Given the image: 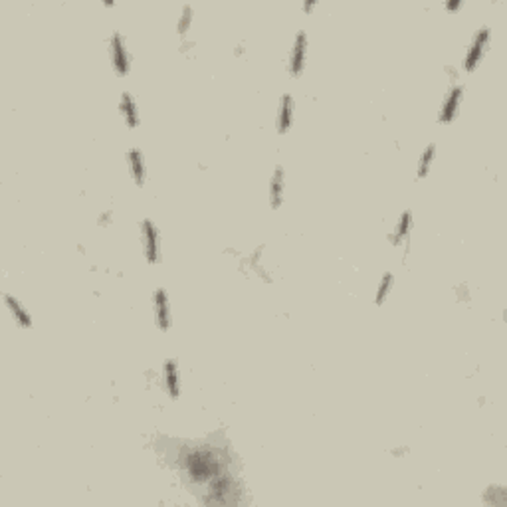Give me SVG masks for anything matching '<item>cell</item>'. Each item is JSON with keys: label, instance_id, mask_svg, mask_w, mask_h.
I'll return each instance as SVG.
<instances>
[{"label": "cell", "instance_id": "cell-1", "mask_svg": "<svg viewBox=\"0 0 507 507\" xmlns=\"http://www.w3.org/2000/svg\"><path fill=\"white\" fill-rule=\"evenodd\" d=\"M490 40H492V30L488 28V26H481V28L474 34L472 42H470V46H468V50H465L464 64H462L464 71L470 73V71H474L476 68H478L479 62L483 60L486 52H488Z\"/></svg>", "mask_w": 507, "mask_h": 507}, {"label": "cell", "instance_id": "cell-2", "mask_svg": "<svg viewBox=\"0 0 507 507\" xmlns=\"http://www.w3.org/2000/svg\"><path fill=\"white\" fill-rule=\"evenodd\" d=\"M141 230V246H143V256L147 260V264L155 266L161 262V232L155 226L153 220L145 218L139 226Z\"/></svg>", "mask_w": 507, "mask_h": 507}, {"label": "cell", "instance_id": "cell-3", "mask_svg": "<svg viewBox=\"0 0 507 507\" xmlns=\"http://www.w3.org/2000/svg\"><path fill=\"white\" fill-rule=\"evenodd\" d=\"M109 60H112L113 71L119 78H127L131 71V54L127 50V42L121 32H113L109 38Z\"/></svg>", "mask_w": 507, "mask_h": 507}, {"label": "cell", "instance_id": "cell-4", "mask_svg": "<svg viewBox=\"0 0 507 507\" xmlns=\"http://www.w3.org/2000/svg\"><path fill=\"white\" fill-rule=\"evenodd\" d=\"M186 468H188V474L190 478H195L197 481H206V479L216 478V472H218V464L216 460H212L211 454H206L204 450L193 452L186 460Z\"/></svg>", "mask_w": 507, "mask_h": 507}, {"label": "cell", "instance_id": "cell-5", "mask_svg": "<svg viewBox=\"0 0 507 507\" xmlns=\"http://www.w3.org/2000/svg\"><path fill=\"white\" fill-rule=\"evenodd\" d=\"M308 34L303 30H299L292 42V50H290V62H287V70L292 78H299L303 70H305V64H308Z\"/></svg>", "mask_w": 507, "mask_h": 507}, {"label": "cell", "instance_id": "cell-6", "mask_svg": "<svg viewBox=\"0 0 507 507\" xmlns=\"http://www.w3.org/2000/svg\"><path fill=\"white\" fill-rule=\"evenodd\" d=\"M462 99H464V85L454 84L448 89V94L444 96V101L440 105V112H438V121L440 123H452L458 112H460V105H462Z\"/></svg>", "mask_w": 507, "mask_h": 507}, {"label": "cell", "instance_id": "cell-7", "mask_svg": "<svg viewBox=\"0 0 507 507\" xmlns=\"http://www.w3.org/2000/svg\"><path fill=\"white\" fill-rule=\"evenodd\" d=\"M153 317H155V325L161 331H169L170 325H172V311H170L169 294L163 287L153 292Z\"/></svg>", "mask_w": 507, "mask_h": 507}, {"label": "cell", "instance_id": "cell-8", "mask_svg": "<svg viewBox=\"0 0 507 507\" xmlns=\"http://www.w3.org/2000/svg\"><path fill=\"white\" fill-rule=\"evenodd\" d=\"M294 119H296V101L292 98V94H283L278 103V115H276L278 133L280 135L287 133L294 125Z\"/></svg>", "mask_w": 507, "mask_h": 507}, {"label": "cell", "instance_id": "cell-9", "mask_svg": "<svg viewBox=\"0 0 507 507\" xmlns=\"http://www.w3.org/2000/svg\"><path fill=\"white\" fill-rule=\"evenodd\" d=\"M163 382H165V391L167 395L177 400L181 396V371H179V363L177 359H167L163 365Z\"/></svg>", "mask_w": 507, "mask_h": 507}, {"label": "cell", "instance_id": "cell-10", "mask_svg": "<svg viewBox=\"0 0 507 507\" xmlns=\"http://www.w3.org/2000/svg\"><path fill=\"white\" fill-rule=\"evenodd\" d=\"M127 167H129L133 183L137 186H143L145 181H147V163H145V155H143L141 149L131 147L127 151Z\"/></svg>", "mask_w": 507, "mask_h": 507}, {"label": "cell", "instance_id": "cell-11", "mask_svg": "<svg viewBox=\"0 0 507 507\" xmlns=\"http://www.w3.org/2000/svg\"><path fill=\"white\" fill-rule=\"evenodd\" d=\"M283 200H285V169L282 165H278L269 179V204L274 211H278L282 208Z\"/></svg>", "mask_w": 507, "mask_h": 507}, {"label": "cell", "instance_id": "cell-12", "mask_svg": "<svg viewBox=\"0 0 507 507\" xmlns=\"http://www.w3.org/2000/svg\"><path fill=\"white\" fill-rule=\"evenodd\" d=\"M119 113H121V119L129 129H137L139 123H141V113H139V105L135 98L129 94V91H123L121 98H119Z\"/></svg>", "mask_w": 507, "mask_h": 507}, {"label": "cell", "instance_id": "cell-13", "mask_svg": "<svg viewBox=\"0 0 507 507\" xmlns=\"http://www.w3.org/2000/svg\"><path fill=\"white\" fill-rule=\"evenodd\" d=\"M412 226H414V222H412V211L407 208V211L398 216V220H396L395 230H393V234H391V242H393L395 246L409 244V236L410 232H412Z\"/></svg>", "mask_w": 507, "mask_h": 507}, {"label": "cell", "instance_id": "cell-14", "mask_svg": "<svg viewBox=\"0 0 507 507\" xmlns=\"http://www.w3.org/2000/svg\"><path fill=\"white\" fill-rule=\"evenodd\" d=\"M4 305H6V310L8 313L12 315V319H15L16 323L20 325L22 329H30L32 327V317H30L28 310L16 299L15 296H10V294H4Z\"/></svg>", "mask_w": 507, "mask_h": 507}, {"label": "cell", "instance_id": "cell-15", "mask_svg": "<svg viewBox=\"0 0 507 507\" xmlns=\"http://www.w3.org/2000/svg\"><path fill=\"white\" fill-rule=\"evenodd\" d=\"M434 159H436V145L430 143V145L424 147L423 153L418 157V167H416V177L418 179H426L428 177V172H430L432 165H434Z\"/></svg>", "mask_w": 507, "mask_h": 507}, {"label": "cell", "instance_id": "cell-16", "mask_svg": "<svg viewBox=\"0 0 507 507\" xmlns=\"http://www.w3.org/2000/svg\"><path fill=\"white\" fill-rule=\"evenodd\" d=\"M393 287H395V274H393V272H386V274L380 278L379 285H377L375 303H377V305H382V303L386 301V297L391 296Z\"/></svg>", "mask_w": 507, "mask_h": 507}, {"label": "cell", "instance_id": "cell-17", "mask_svg": "<svg viewBox=\"0 0 507 507\" xmlns=\"http://www.w3.org/2000/svg\"><path fill=\"white\" fill-rule=\"evenodd\" d=\"M190 22H193V8L190 6H184L183 8V16H181V20H179V32L184 34L188 26H190Z\"/></svg>", "mask_w": 507, "mask_h": 507}, {"label": "cell", "instance_id": "cell-18", "mask_svg": "<svg viewBox=\"0 0 507 507\" xmlns=\"http://www.w3.org/2000/svg\"><path fill=\"white\" fill-rule=\"evenodd\" d=\"M446 8H448V10H458V8H462V2H454V4H446Z\"/></svg>", "mask_w": 507, "mask_h": 507}]
</instances>
